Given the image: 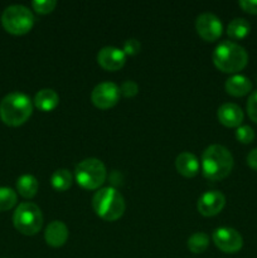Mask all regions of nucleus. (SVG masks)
Wrapping results in <instances>:
<instances>
[{"label": "nucleus", "instance_id": "obj_23", "mask_svg": "<svg viewBox=\"0 0 257 258\" xmlns=\"http://www.w3.org/2000/svg\"><path fill=\"white\" fill-rule=\"evenodd\" d=\"M57 5L55 0H34L32 3L33 9L39 14H48V13L53 12Z\"/></svg>", "mask_w": 257, "mask_h": 258}, {"label": "nucleus", "instance_id": "obj_2", "mask_svg": "<svg viewBox=\"0 0 257 258\" xmlns=\"http://www.w3.org/2000/svg\"><path fill=\"white\" fill-rule=\"evenodd\" d=\"M33 112V105L27 95L13 92L5 96L0 102V118L8 126L23 125Z\"/></svg>", "mask_w": 257, "mask_h": 258}, {"label": "nucleus", "instance_id": "obj_24", "mask_svg": "<svg viewBox=\"0 0 257 258\" xmlns=\"http://www.w3.org/2000/svg\"><path fill=\"white\" fill-rule=\"evenodd\" d=\"M236 139L242 144H251L254 139V131L247 125L239 126L236 131Z\"/></svg>", "mask_w": 257, "mask_h": 258}, {"label": "nucleus", "instance_id": "obj_13", "mask_svg": "<svg viewBox=\"0 0 257 258\" xmlns=\"http://www.w3.org/2000/svg\"><path fill=\"white\" fill-rule=\"evenodd\" d=\"M218 120L226 127H239L243 121V112L236 103H223L218 108Z\"/></svg>", "mask_w": 257, "mask_h": 258}, {"label": "nucleus", "instance_id": "obj_27", "mask_svg": "<svg viewBox=\"0 0 257 258\" xmlns=\"http://www.w3.org/2000/svg\"><path fill=\"white\" fill-rule=\"evenodd\" d=\"M140 42L136 39H128L126 40L125 44H123V53L128 55H135L136 53L140 52Z\"/></svg>", "mask_w": 257, "mask_h": 258}, {"label": "nucleus", "instance_id": "obj_17", "mask_svg": "<svg viewBox=\"0 0 257 258\" xmlns=\"http://www.w3.org/2000/svg\"><path fill=\"white\" fill-rule=\"evenodd\" d=\"M58 103H59V96L57 95L55 91L50 90V88H43L34 97V105L44 112L54 110Z\"/></svg>", "mask_w": 257, "mask_h": 258}, {"label": "nucleus", "instance_id": "obj_15", "mask_svg": "<svg viewBox=\"0 0 257 258\" xmlns=\"http://www.w3.org/2000/svg\"><path fill=\"white\" fill-rule=\"evenodd\" d=\"M175 168L178 173L185 178H193L199 171V161L196 155L188 153V151H184L176 156Z\"/></svg>", "mask_w": 257, "mask_h": 258}, {"label": "nucleus", "instance_id": "obj_9", "mask_svg": "<svg viewBox=\"0 0 257 258\" xmlns=\"http://www.w3.org/2000/svg\"><path fill=\"white\" fill-rule=\"evenodd\" d=\"M120 98V88L112 82H102L93 88L91 100L96 107L107 110L113 107Z\"/></svg>", "mask_w": 257, "mask_h": 258}, {"label": "nucleus", "instance_id": "obj_25", "mask_svg": "<svg viewBox=\"0 0 257 258\" xmlns=\"http://www.w3.org/2000/svg\"><path fill=\"white\" fill-rule=\"evenodd\" d=\"M247 113L253 122L257 123V91L251 93L247 101Z\"/></svg>", "mask_w": 257, "mask_h": 258}, {"label": "nucleus", "instance_id": "obj_11", "mask_svg": "<svg viewBox=\"0 0 257 258\" xmlns=\"http://www.w3.org/2000/svg\"><path fill=\"white\" fill-rule=\"evenodd\" d=\"M226 206V197L218 190H211L204 193L199 198L197 208L198 212L204 217L217 216Z\"/></svg>", "mask_w": 257, "mask_h": 258}, {"label": "nucleus", "instance_id": "obj_29", "mask_svg": "<svg viewBox=\"0 0 257 258\" xmlns=\"http://www.w3.org/2000/svg\"><path fill=\"white\" fill-rule=\"evenodd\" d=\"M247 164L249 168L257 171V148L249 151V154L247 155Z\"/></svg>", "mask_w": 257, "mask_h": 258}, {"label": "nucleus", "instance_id": "obj_4", "mask_svg": "<svg viewBox=\"0 0 257 258\" xmlns=\"http://www.w3.org/2000/svg\"><path fill=\"white\" fill-rule=\"evenodd\" d=\"M92 207L96 214L107 222L121 218L126 208L122 196L112 186L100 189L93 196Z\"/></svg>", "mask_w": 257, "mask_h": 258}, {"label": "nucleus", "instance_id": "obj_22", "mask_svg": "<svg viewBox=\"0 0 257 258\" xmlns=\"http://www.w3.org/2000/svg\"><path fill=\"white\" fill-rule=\"evenodd\" d=\"M17 204V193L10 188H0V212L12 209Z\"/></svg>", "mask_w": 257, "mask_h": 258}, {"label": "nucleus", "instance_id": "obj_6", "mask_svg": "<svg viewBox=\"0 0 257 258\" xmlns=\"http://www.w3.org/2000/svg\"><path fill=\"white\" fill-rule=\"evenodd\" d=\"M2 24L10 34H27L34 25V15L27 7L10 5L3 13Z\"/></svg>", "mask_w": 257, "mask_h": 258}, {"label": "nucleus", "instance_id": "obj_8", "mask_svg": "<svg viewBox=\"0 0 257 258\" xmlns=\"http://www.w3.org/2000/svg\"><path fill=\"white\" fill-rule=\"evenodd\" d=\"M212 238L217 248H219L224 253H236L243 246V239L241 234L236 229L229 228V227L217 228L213 232Z\"/></svg>", "mask_w": 257, "mask_h": 258}, {"label": "nucleus", "instance_id": "obj_19", "mask_svg": "<svg viewBox=\"0 0 257 258\" xmlns=\"http://www.w3.org/2000/svg\"><path fill=\"white\" fill-rule=\"evenodd\" d=\"M17 189L24 198H33L38 191V180L33 175H22L17 181Z\"/></svg>", "mask_w": 257, "mask_h": 258}, {"label": "nucleus", "instance_id": "obj_18", "mask_svg": "<svg viewBox=\"0 0 257 258\" xmlns=\"http://www.w3.org/2000/svg\"><path fill=\"white\" fill-rule=\"evenodd\" d=\"M249 30H251V25L243 18H236V19L232 20L228 24L227 28V34L232 38V39H243L247 35L249 34Z\"/></svg>", "mask_w": 257, "mask_h": 258}, {"label": "nucleus", "instance_id": "obj_5", "mask_svg": "<svg viewBox=\"0 0 257 258\" xmlns=\"http://www.w3.org/2000/svg\"><path fill=\"white\" fill-rule=\"evenodd\" d=\"M75 176L76 181L82 188L95 190L105 183L107 171L102 161L95 158H88L76 166Z\"/></svg>", "mask_w": 257, "mask_h": 258}, {"label": "nucleus", "instance_id": "obj_21", "mask_svg": "<svg viewBox=\"0 0 257 258\" xmlns=\"http://www.w3.org/2000/svg\"><path fill=\"white\" fill-rule=\"evenodd\" d=\"M209 246V237L206 233H194L188 239V248L193 253H203Z\"/></svg>", "mask_w": 257, "mask_h": 258}, {"label": "nucleus", "instance_id": "obj_12", "mask_svg": "<svg viewBox=\"0 0 257 258\" xmlns=\"http://www.w3.org/2000/svg\"><path fill=\"white\" fill-rule=\"evenodd\" d=\"M126 54L122 49L116 47H103L97 54V62L103 70L118 71L123 67Z\"/></svg>", "mask_w": 257, "mask_h": 258}, {"label": "nucleus", "instance_id": "obj_3", "mask_svg": "<svg viewBox=\"0 0 257 258\" xmlns=\"http://www.w3.org/2000/svg\"><path fill=\"white\" fill-rule=\"evenodd\" d=\"M214 66L224 73H236L243 70L248 62L246 49L233 42L219 43L213 52Z\"/></svg>", "mask_w": 257, "mask_h": 258}, {"label": "nucleus", "instance_id": "obj_20", "mask_svg": "<svg viewBox=\"0 0 257 258\" xmlns=\"http://www.w3.org/2000/svg\"><path fill=\"white\" fill-rule=\"evenodd\" d=\"M52 186L58 191H65L72 185V174L66 169H58L50 178Z\"/></svg>", "mask_w": 257, "mask_h": 258}, {"label": "nucleus", "instance_id": "obj_28", "mask_svg": "<svg viewBox=\"0 0 257 258\" xmlns=\"http://www.w3.org/2000/svg\"><path fill=\"white\" fill-rule=\"evenodd\" d=\"M239 7L243 9V12L249 14H257V0H241Z\"/></svg>", "mask_w": 257, "mask_h": 258}, {"label": "nucleus", "instance_id": "obj_14", "mask_svg": "<svg viewBox=\"0 0 257 258\" xmlns=\"http://www.w3.org/2000/svg\"><path fill=\"white\" fill-rule=\"evenodd\" d=\"M44 239L50 247H62L68 239V228L63 222L53 221L44 232Z\"/></svg>", "mask_w": 257, "mask_h": 258}, {"label": "nucleus", "instance_id": "obj_1", "mask_svg": "<svg viewBox=\"0 0 257 258\" xmlns=\"http://www.w3.org/2000/svg\"><path fill=\"white\" fill-rule=\"evenodd\" d=\"M233 156L222 145H211L202 155L203 175L209 180H222L231 174Z\"/></svg>", "mask_w": 257, "mask_h": 258}, {"label": "nucleus", "instance_id": "obj_26", "mask_svg": "<svg viewBox=\"0 0 257 258\" xmlns=\"http://www.w3.org/2000/svg\"><path fill=\"white\" fill-rule=\"evenodd\" d=\"M138 92L139 86L134 81H126L120 87V95L125 96V97H134Z\"/></svg>", "mask_w": 257, "mask_h": 258}, {"label": "nucleus", "instance_id": "obj_10", "mask_svg": "<svg viewBox=\"0 0 257 258\" xmlns=\"http://www.w3.org/2000/svg\"><path fill=\"white\" fill-rule=\"evenodd\" d=\"M196 29L204 40L214 42L222 35L223 27L218 17L211 13H203L197 18Z\"/></svg>", "mask_w": 257, "mask_h": 258}, {"label": "nucleus", "instance_id": "obj_16", "mask_svg": "<svg viewBox=\"0 0 257 258\" xmlns=\"http://www.w3.org/2000/svg\"><path fill=\"white\" fill-rule=\"evenodd\" d=\"M224 87H226L228 95L234 96V97H242V96L247 95L252 90V83L244 76L236 75L227 80Z\"/></svg>", "mask_w": 257, "mask_h": 258}, {"label": "nucleus", "instance_id": "obj_7", "mask_svg": "<svg viewBox=\"0 0 257 258\" xmlns=\"http://www.w3.org/2000/svg\"><path fill=\"white\" fill-rule=\"evenodd\" d=\"M14 227L25 236H34L43 226V216L39 207L33 203H22L13 216Z\"/></svg>", "mask_w": 257, "mask_h": 258}]
</instances>
